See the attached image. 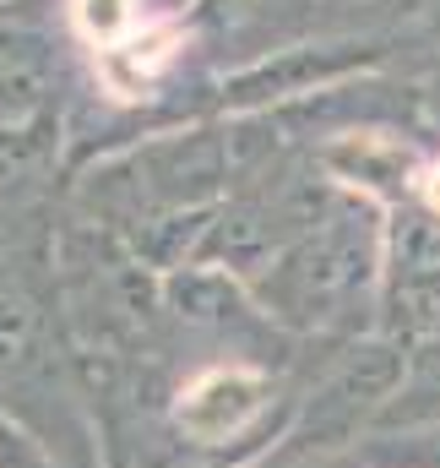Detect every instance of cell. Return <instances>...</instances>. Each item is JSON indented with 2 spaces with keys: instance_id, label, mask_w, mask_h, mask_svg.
I'll list each match as a JSON object with an SVG mask.
<instances>
[{
  "instance_id": "6da1fadb",
  "label": "cell",
  "mask_w": 440,
  "mask_h": 468,
  "mask_svg": "<svg viewBox=\"0 0 440 468\" xmlns=\"http://www.w3.org/2000/svg\"><path fill=\"white\" fill-rule=\"evenodd\" d=\"M381 234L359 202H331L261 278V311L294 333L359 338L370 322V294L381 278Z\"/></svg>"
},
{
  "instance_id": "7a4b0ae2",
  "label": "cell",
  "mask_w": 440,
  "mask_h": 468,
  "mask_svg": "<svg viewBox=\"0 0 440 468\" xmlns=\"http://www.w3.org/2000/svg\"><path fill=\"white\" fill-rule=\"evenodd\" d=\"M403 370H408L403 344H392V338H375V344L348 338L337 365L310 387V398H299L294 425L283 436V452L272 463H305V458H331L342 447H359L375 431V420L386 414V403L397 398Z\"/></svg>"
},
{
  "instance_id": "3957f363",
  "label": "cell",
  "mask_w": 440,
  "mask_h": 468,
  "mask_svg": "<svg viewBox=\"0 0 440 468\" xmlns=\"http://www.w3.org/2000/svg\"><path fill=\"white\" fill-rule=\"evenodd\" d=\"M55 327L44 316V300L27 289L22 272L0 261V414L16 420L27 436H38L49 452L71 436L77 403L60 392L66 365L55 359Z\"/></svg>"
},
{
  "instance_id": "277c9868",
  "label": "cell",
  "mask_w": 440,
  "mask_h": 468,
  "mask_svg": "<svg viewBox=\"0 0 440 468\" xmlns=\"http://www.w3.org/2000/svg\"><path fill=\"white\" fill-rule=\"evenodd\" d=\"M375 44H321V49H288L283 60H267L234 82H223L228 104H267V99H288V93H316L321 82H337L353 66H370Z\"/></svg>"
},
{
  "instance_id": "5b68a950",
  "label": "cell",
  "mask_w": 440,
  "mask_h": 468,
  "mask_svg": "<svg viewBox=\"0 0 440 468\" xmlns=\"http://www.w3.org/2000/svg\"><path fill=\"white\" fill-rule=\"evenodd\" d=\"M60 153V125L49 115H0V202L27 197L49 180Z\"/></svg>"
},
{
  "instance_id": "8992f818",
  "label": "cell",
  "mask_w": 440,
  "mask_h": 468,
  "mask_svg": "<svg viewBox=\"0 0 440 468\" xmlns=\"http://www.w3.org/2000/svg\"><path fill=\"white\" fill-rule=\"evenodd\" d=\"M49 49L33 27L0 16V115H44Z\"/></svg>"
},
{
  "instance_id": "52a82bcc",
  "label": "cell",
  "mask_w": 440,
  "mask_h": 468,
  "mask_svg": "<svg viewBox=\"0 0 440 468\" xmlns=\"http://www.w3.org/2000/svg\"><path fill=\"white\" fill-rule=\"evenodd\" d=\"M424 425H440V338H424L408 349L403 387L370 436H403V431H424Z\"/></svg>"
},
{
  "instance_id": "ba28073f",
  "label": "cell",
  "mask_w": 440,
  "mask_h": 468,
  "mask_svg": "<svg viewBox=\"0 0 440 468\" xmlns=\"http://www.w3.org/2000/svg\"><path fill=\"white\" fill-rule=\"evenodd\" d=\"M353 458L370 468H440V425L403 431V436H364Z\"/></svg>"
},
{
  "instance_id": "9c48e42d",
  "label": "cell",
  "mask_w": 440,
  "mask_h": 468,
  "mask_svg": "<svg viewBox=\"0 0 440 468\" xmlns=\"http://www.w3.org/2000/svg\"><path fill=\"white\" fill-rule=\"evenodd\" d=\"M0 468H55V452L38 436H27L16 420L0 414Z\"/></svg>"
},
{
  "instance_id": "30bf717a",
  "label": "cell",
  "mask_w": 440,
  "mask_h": 468,
  "mask_svg": "<svg viewBox=\"0 0 440 468\" xmlns=\"http://www.w3.org/2000/svg\"><path fill=\"white\" fill-rule=\"evenodd\" d=\"M125 16H131V11H125V0H82V22H88L99 38H110Z\"/></svg>"
},
{
  "instance_id": "8fae6325",
  "label": "cell",
  "mask_w": 440,
  "mask_h": 468,
  "mask_svg": "<svg viewBox=\"0 0 440 468\" xmlns=\"http://www.w3.org/2000/svg\"><path fill=\"white\" fill-rule=\"evenodd\" d=\"M435 99H440V93H435Z\"/></svg>"
}]
</instances>
